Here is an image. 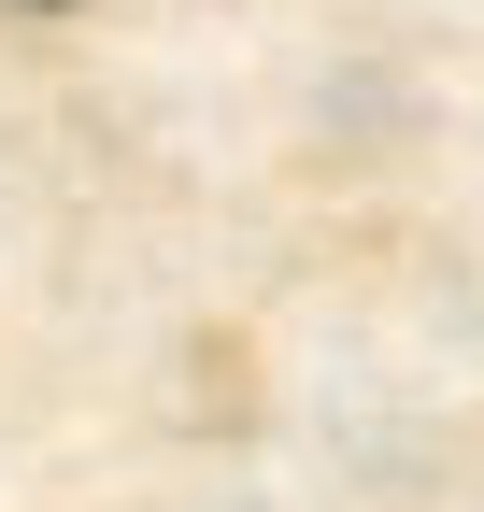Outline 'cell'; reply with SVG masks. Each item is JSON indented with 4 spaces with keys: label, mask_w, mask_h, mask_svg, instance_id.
Wrapping results in <instances>:
<instances>
[{
    "label": "cell",
    "mask_w": 484,
    "mask_h": 512,
    "mask_svg": "<svg viewBox=\"0 0 484 512\" xmlns=\"http://www.w3.org/2000/svg\"><path fill=\"white\" fill-rule=\"evenodd\" d=\"M43 15H57V0H43Z\"/></svg>",
    "instance_id": "obj_1"
}]
</instances>
